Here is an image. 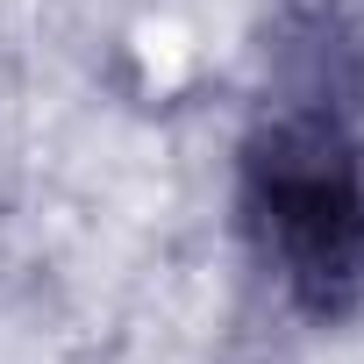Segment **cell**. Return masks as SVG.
I'll use <instances>...</instances> for the list:
<instances>
[{
	"label": "cell",
	"mask_w": 364,
	"mask_h": 364,
	"mask_svg": "<svg viewBox=\"0 0 364 364\" xmlns=\"http://www.w3.org/2000/svg\"><path fill=\"white\" fill-rule=\"evenodd\" d=\"M236 215L286 307L307 321L364 314V136L343 107L286 100L250 129Z\"/></svg>",
	"instance_id": "cell-1"
}]
</instances>
